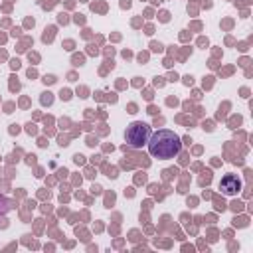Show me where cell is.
Instances as JSON below:
<instances>
[{"label":"cell","instance_id":"6da1fadb","mask_svg":"<svg viewBox=\"0 0 253 253\" xmlns=\"http://www.w3.org/2000/svg\"><path fill=\"white\" fill-rule=\"evenodd\" d=\"M146 144H148V152L154 158H162V160L174 158L182 150L180 136L170 128H160L156 132H150V138H148Z\"/></svg>","mask_w":253,"mask_h":253},{"label":"cell","instance_id":"7a4b0ae2","mask_svg":"<svg viewBox=\"0 0 253 253\" xmlns=\"http://www.w3.org/2000/svg\"><path fill=\"white\" fill-rule=\"evenodd\" d=\"M150 126L142 121H134L126 126V132H125V138H126V144L132 146V148H142L148 138H150Z\"/></svg>","mask_w":253,"mask_h":253},{"label":"cell","instance_id":"3957f363","mask_svg":"<svg viewBox=\"0 0 253 253\" xmlns=\"http://www.w3.org/2000/svg\"><path fill=\"white\" fill-rule=\"evenodd\" d=\"M219 190L225 194V196H235L239 190H241V180L235 176V174H225L219 182Z\"/></svg>","mask_w":253,"mask_h":253}]
</instances>
